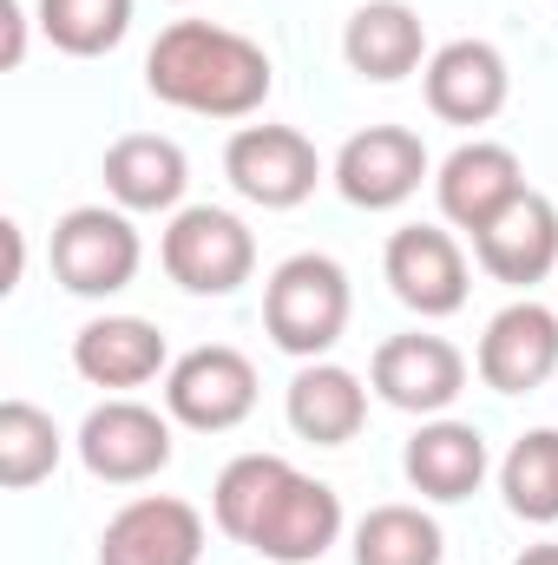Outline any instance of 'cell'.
<instances>
[{
  "label": "cell",
  "instance_id": "cell-27",
  "mask_svg": "<svg viewBox=\"0 0 558 565\" xmlns=\"http://www.w3.org/2000/svg\"><path fill=\"white\" fill-rule=\"evenodd\" d=\"M513 565H558V540H546V546H526Z\"/></svg>",
  "mask_w": 558,
  "mask_h": 565
},
{
  "label": "cell",
  "instance_id": "cell-20",
  "mask_svg": "<svg viewBox=\"0 0 558 565\" xmlns=\"http://www.w3.org/2000/svg\"><path fill=\"white\" fill-rule=\"evenodd\" d=\"M342 60H348V73H362L375 86H395V79L427 66V26H420V13L408 0H368L342 26Z\"/></svg>",
  "mask_w": 558,
  "mask_h": 565
},
{
  "label": "cell",
  "instance_id": "cell-24",
  "mask_svg": "<svg viewBox=\"0 0 558 565\" xmlns=\"http://www.w3.org/2000/svg\"><path fill=\"white\" fill-rule=\"evenodd\" d=\"M60 454H66V440H60V427L46 408H33V402H0V487L7 493H26V487H40L53 467H60Z\"/></svg>",
  "mask_w": 558,
  "mask_h": 565
},
{
  "label": "cell",
  "instance_id": "cell-15",
  "mask_svg": "<svg viewBox=\"0 0 558 565\" xmlns=\"http://www.w3.org/2000/svg\"><path fill=\"white\" fill-rule=\"evenodd\" d=\"M197 559H204V513L178 493L126 500L99 533V565H197Z\"/></svg>",
  "mask_w": 558,
  "mask_h": 565
},
{
  "label": "cell",
  "instance_id": "cell-14",
  "mask_svg": "<svg viewBox=\"0 0 558 565\" xmlns=\"http://www.w3.org/2000/svg\"><path fill=\"white\" fill-rule=\"evenodd\" d=\"M473 375L493 388V395H533L558 375V309L519 296L506 302L486 335H480V355H473Z\"/></svg>",
  "mask_w": 558,
  "mask_h": 565
},
{
  "label": "cell",
  "instance_id": "cell-4",
  "mask_svg": "<svg viewBox=\"0 0 558 565\" xmlns=\"http://www.w3.org/2000/svg\"><path fill=\"white\" fill-rule=\"evenodd\" d=\"M158 264L184 296H237L257 270V237L224 204H184L158 237Z\"/></svg>",
  "mask_w": 558,
  "mask_h": 565
},
{
  "label": "cell",
  "instance_id": "cell-13",
  "mask_svg": "<svg viewBox=\"0 0 558 565\" xmlns=\"http://www.w3.org/2000/svg\"><path fill=\"white\" fill-rule=\"evenodd\" d=\"M519 191H526V164H519L513 145H500V139H466L433 164L440 217H447L453 231H466V237H480Z\"/></svg>",
  "mask_w": 558,
  "mask_h": 565
},
{
  "label": "cell",
  "instance_id": "cell-16",
  "mask_svg": "<svg viewBox=\"0 0 558 565\" xmlns=\"http://www.w3.org/2000/svg\"><path fill=\"white\" fill-rule=\"evenodd\" d=\"M473 264L506 289H533L558 270V204L546 191H519L480 237H473Z\"/></svg>",
  "mask_w": 558,
  "mask_h": 565
},
{
  "label": "cell",
  "instance_id": "cell-9",
  "mask_svg": "<svg viewBox=\"0 0 558 565\" xmlns=\"http://www.w3.org/2000/svg\"><path fill=\"white\" fill-rule=\"evenodd\" d=\"M368 388H375L388 408L433 422V415H447V408L466 395V355H460L447 335H427V329L388 335V342L375 349V362H368Z\"/></svg>",
  "mask_w": 558,
  "mask_h": 565
},
{
  "label": "cell",
  "instance_id": "cell-23",
  "mask_svg": "<svg viewBox=\"0 0 558 565\" xmlns=\"http://www.w3.org/2000/svg\"><path fill=\"white\" fill-rule=\"evenodd\" d=\"M506 513L526 526H558V427H526L500 460Z\"/></svg>",
  "mask_w": 558,
  "mask_h": 565
},
{
  "label": "cell",
  "instance_id": "cell-25",
  "mask_svg": "<svg viewBox=\"0 0 558 565\" xmlns=\"http://www.w3.org/2000/svg\"><path fill=\"white\" fill-rule=\"evenodd\" d=\"M40 33L73 60H99L132 33V0H40Z\"/></svg>",
  "mask_w": 558,
  "mask_h": 565
},
{
  "label": "cell",
  "instance_id": "cell-1",
  "mask_svg": "<svg viewBox=\"0 0 558 565\" xmlns=\"http://www.w3.org/2000/svg\"><path fill=\"white\" fill-rule=\"evenodd\" d=\"M211 520L224 540L277 565H315L342 540V493L282 454H237L211 487Z\"/></svg>",
  "mask_w": 558,
  "mask_h": 565
},
{
  "label": "cell",
  "instance_id": "cell-22",
  "mask_svg": "<svg viewBox=\"0 0 558 565\" xmlns=\"http://www.w3.org/2000/svg\"><path fill=\"white\" fill-rule=\"evenodd\" d=\"M440 559H447L440 520L408 507V500L368 507L355 520V565H440Z\"/></svg>",
  "mask_w": 558,
  "mask_h": 565
},
{
  "label": "cell",
  "instance_id": "cell-10",
  "mask_svg": "<svg viewBox=\"0 0 558 565\" xmlns=\"http://www.w3.org/2000/svg\"><path fill=\"white\" fill-rule=\"evenodd\" d=\"M329 178L355 211H401L420 191V178H433V158H427L420 132H408V126H362L335 151Z\"/></svg>",
  "mask_w": 558,
  "mask_h": 565
},
{
  "label": "cell",
  "instance_id": "cell-5",
  "mask_svg": "<svg viewBox=\"0 0 558 565\" xmlns=\"http://www.w3.org/2000/svg\"><path fill=\"white\" fill-rule=\"evenodd\" d=\"M46 257H53V277H60L66 296L99 302V296H119L139 277L144 244H139L132 211H119V204H73L53 224V250Z\"/></svg>",
  "mask_w": 558,
  "mask_h": 565
},
{
  "label": "cell",
  "instance_id": "cell-21",
  "mask_svg": "<svg viewBox=\"0 0 558 565\" xmlns=\"http://www.w3.org/2000/svg\"><path fill=\"white\" fill-rule=\"evenodd\" d=\"M282 415L296 427V440H315V447H348L362 422H368V388H362V375L355 369H342V362H302L296 369V382H289V395H282Z\"/></svg>",
  "mask_w": 558,
  "mask_h": 565
},
{
  "label": "cell",
  "instance_id": "cell-17",
  "mask_svg": "<svg viewBox=\"0 0 558 565\" xmlns=\"http://www.w3.org/2000/svg\"><path fill=\"white\" fill-rule=\"evenodd\" d=\"M73 369H79V382H93V388L132 395V388L158 382V375L171 369V349H164V329L144 322V316H93V322L73 335Z\"/></svg>",
  "mask_w": 558,
  "mask_h": 565
},
{
  "label": "cell",
  "instance_id": "cell-19",
  "mask_svg": "<svg viewBox=\"0 0 558 565\" xmlns=\"http://www.w3.org/2000/svg\"><path fill=\"white\" fill-rule=\"evenodd\" d=\"M99 178H106V198L119 204V211H184V184H191V158H184V145L178 139H158V132H126V139H112L106 151V164H99Z\"/></svg>",
  "mask_w": 558,
  "mask_h": 565
},
{
  "label": "cell",
  "instance_id": "cell-26",
  "mask_svg": "<svg viewBox=\"0 0 558 565\" xmlns=\"http://www.w3.org/2000/svg\"><path fill=\"white\" fill-rule=\"evenodd\" d=\"M0 20H7V46H0V66L13 73L26 60V7L20 0H0Z\"/></svg>",
  "mask_w": 558,
  "mask_h": 565
},
{
  "label": "cell",
  "instance_id": "cell-7",
  "mask_svg": "<svg viewBox=\"0 0 558 565\" xmlns=\"http://www.w3.org/2000/svg\"><path fill=\"white\" fill-rule=\"evenodd\" d=\"M224 178L257 211H296V204L315 198L329 164L296 126H237L230 145H224Z\"/></svg>",
  "mask_w": 558,
  "mask_h": 565
},
{
  "label": "cell",
  "instance_id": "cell-18",
  "mask_svg": "<svg viewBox=\"0 0 558 565\" xmlns=\"http://www.w3.org/2000/svg\"><path fill=\"white\" fill-rule=\"evenodd\" d=\"M486 467H493L486 434H480L473 422H453V415L420 422L415 440H408V454H401L408 487H415L420 500H440V507L473 500V493H480V480H486Z\"/></svg>",
  "mask_w": 558,
  "mask_h": 565
},
{
  "label": "cell",
  "instance_id": "cell-2",
  "mask_svg": "<svg viewBox=\"0 0 558 565\" xmlns=\"http://www.w3.org/2000/svg\"><path fill=\"white\" fill-rule=\"evenodd\" d=\"M144 86L158 106L171 113H197V119H250L264 113L277 66L270 53L217 20H171L151 53H144Z\"/></svg>",
  "mask_w": 558,
  "mask_h": 565
},
{
  "label": "cell",
  "instance_id": "cell-3",
  "mask_svg": "<svg viewBox=\"0 0 558 565\" xmlns=\"http://www.w3.org/2000/svg\"><path fill=\"white\" fill-rule=\"evenodd\" d=\"M348 316H355L348 270L335 257H322V250L282 257L270 282H264V335L296 362H322L348 335Z\"/></svg>",
  "mask_w": 558,
  "mask_h": 565
},
{
  "label": "cell",
  "instance_id": "cell-8",
  "mask_svg": "<svg viewBox=\"0 0 558 565\" xmlns=\"http://www.w3.org/2000/svg\"><path fill=\"white\" fill-rule=\"evenodd\" d=\"M171 415H158V408H144L132 395H106L86 422H79V460H86V473L93 480H106V487H144V480H158L164 467H171Z\"/></svg>",
  "mask_w": 558,
  "mask_h": 565
},
{
  "label": "cell",
  "instance_id": "cell-12",
  "mask_svg": "<svg viewBox=\"0 0 558 565\" xmlns=\"http://www.w3.org/2000/svg\"><path fill=\"white\" fill-rule=\"evenodd\" d=\"M382 277L395 289V302H408L420 322L460 316L466 309V250L453 244V231L440 224H401L382 250Z\"/></svg>",
  "mask_w": 558,
  "mask_h": 565
},
{
  "label": "cell",
  "instance_id": "cell-11",
  "mask_svg": "<svg viewBox=\"0 0 558 565\" xmlns=\"http://www.w3.org/2000/svg\"><path fill=\"white\" fill-rule=\"evenodd\" d=\"M427 113L447 126H493L513 99V66L493 40H447L420 66Z\"/></svg>",
  "mask_w": 558,
  "mask_h": 565
},
{
  "label": "cell",
  "instance_id": "cell-6",
  "mask_svg": "<svg viewBox=\"0 0 558 565\" xmlns=\"http://www.w3.org/2000/svg\"><path fill=\"white\" fill-rule=\"evenodd\" d=\"M164 415L191 434H230L257 415V362L230 342H204L164 369Z\"/></svg>",
  "mask_w": 558,
  "mask_h": 565
}]
</instances>
